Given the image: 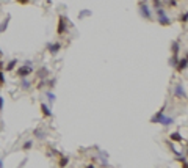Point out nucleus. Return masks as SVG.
I'll use <instances>...</instances> for the list:
<instances>
[{
	"mask_svg": "<svg viewBox=\"0 0 188 168\" xmlns=\"http://www.w3.org/2000/svg\"><path fill=\"white\" fill-rule=\"evenodd\" d=\"M177 2H179V0H177Z\"/></svg>",
	"mask_w": 188,
	"mask_h": 168,
	"instance_id": "nucleus-31",
	"label": "nucleus"
},
{
	"mask_svg": "<svg viewBox=\"0 0 188 168\" xmlns=\"http://www.w3.org/2000/svg\"><path fill=\"white\" fill-rule=\"evenodd\" d=\"M187 65H188L187 57H182V58H179L177 65H176V71H177V72H184V71L187 69Z\"/></svg>",
	"mask_w": 188,
	"mask_h": 168,
	"instance_id": "nucleus-8",
	"label": "nucleus"
},
{
	"mask_svg": "<svg viewBox=\"0 0 188 168\" xmlns=\"http://www.w3.org/2000/svg\"><path fill=\"white\" fill-rule=\"evenodd\" d=\"M171 52L176 54V55H179V52H180V40L173 41V44H171Z\"/></svg>",
	"mask_w": 188,
	"mask_h": 168,
	"instance_id": "nucleus-11",
	"label": "nucleus"
},
{
	"mask_svg": "<svg viewBox=\"0 0 188 168\" xmlns=\"http://www.w3.org/2000/svg\"><path fill=\"white\" fill-rule=\"evenodd\" d=\"M179 55H176V54H173L171 55V58H169V65L173 66V68H176V65H177V61H179Z\"/></svg>",
	"mask_w": 188,
	"mask_h": 168,
	"instance_id": "nucleus-16",
	"label": "nucleus"
},
{
	"mask_svg": "<svg viewBox=\"0 0 188 168\" xmlns=\"http://www.w3.org/2000/svg\"><path fill=\"white\" fill-rule=\"evenodd\" d=\"M46 49H47V52H49V54L55 57V55H57L60 50H61V44H60V43H49Z\"/></svg>",
	"mask_w": 188,
	"mask_h": 168,
	"instance_id": "nucleus-6",
	"label": "nucleus"
},
{
	"mask_svg": "<svg viewBox=\"0 0 188 168\" xmlns=\"http://www.w3.org/2000/svg\"><path fill=\"white\" fill-rule=\"evenodd\" d=\"M36 76H38V79H47V77H49V68H46V66H41V68L38 69Z\"/></svg>",
	"mask_w": 188,
	"mask_h": 168,
	"instance_id": "nucleus-10",
	"label": "nucleus"
},
{
	"mask_svg": "<svg viewBox=\"0 0 188 168\" xmlns=\"http://www.w3.org/2000/svg\"><path fill=\"white\" fill-rule=\"evenodd\" d=\"M88 16H91V11H90V10L80 11V13H79V19H83V18H88Z\"/></svg>",
	"mask_w": 188,
	"mask_h": 168,
	"instance_id": "nucleus-19",
	"label": "nucleus"
},
{
	"mask_svg": "<svg viewBox=\"0 0 188 168\" xmlns=\"http://www.w3.org/2000/svg\"><path fill=\"white\" fill-rule=\"evenodd\" d=\"M30 87H31V83L28 82V79H27V77H24V79H22V82H20V88H22V90H30Z\"/></svg>",
	"mask_w": 188,
	"mask_h": 168,
	"instance_id": "nucleus-15",
	"label": "nucleus"
},
{
	"mask_svg": "<svg viewBox=\"0 0 188 168\" xmlns=\"http://www.w3.org/2000/svg\"><path fill=\"white\" fill-rule=\"evenodd\" d=\"M155 11V14H157V22L162 27H168V25H171V19H169V16H168V13H166V10H165L163 7H160V8H157V10H154Z\"/></svg>",
	"mask_w": 188,
	"mask_h": 168,
	"instance_id": "nucleus-3",
	"label": "nucleus"
},
{
	"mask_svg": "<svg viewBox=\"0 0 188 168\" xmlns=\"http://www.w3.org/2000/svg\"><path fill=\"white\" fill-rule=\"evenodd\" d=\"M16 2H17L19 5H28L31 0H16Z\"/></svg>",
	"mask_w": 188,
	"mask_h": 168,
	"instance_id": "nucleus-25",
	"label": "nucleus"
},
{
	"mask_svg": "<svg viewBox=\"0 0 188 168\" xmlns=\"http://www.w3.org/2000/svg\"><path fill=\"white\" fill-rule=\"evenodd\" d=\"M9 21H11V16L8 14V16H7V19H5V21L2 22V24H0V35H3V33H5V30L8 29V25H9Z\"/></svg>",
	"mask_w": 188,
	"mask_h": 168,
	"instance_id": "nucleus-12",
	"label": "nucleus"
},
{
	"mask_svg": "<svg viewBox=\"0 0 188 168\" xmlns=\"http://www.w3.org/2000/svg\"><path fill=\"white\" fill-rule=\"evenodd\" d=\"M187 21H188V14H187V11H184V13L180 14V18H179V22H182V24H187Z\"/></svg>",
	"mask_w": 188,
	"mask_h": 168,
	"instance_id": "nucleus-20",
	"label": "nucleus"
},
{
	"mask_svg": "<svg viewBox=\"0 0 188 168\" xmlns=\"http://www.w3.org/2000/svg\"><path fill=\"white\" fill-rule=\"evenodd\" d=\"M165 110H166V105H163V107L152 116V118H151L152 124H157V123H160V124H163V126H171V124H173L174 118H173V116H166V115H165Z\"/></svg>",
	"mask_w": 188,
	"mask_h": 168,
	"instance_id": "nucleus-1",
	"label": "nucleus"
},
{
	"mask_svg": "<svg viewBox=\"0 0 188 168\" xmlns=\"http://www.w3.org/2000/svg\"><path fill=\"white\" fill-rule=\"evenodd\" d=\"M2 58H3V52L0 50V60H2Z\"/></svg>",
	"mask_w": 188,
	"mask_h": 168,
	"instance_id": "nucleus-29",
	"label": "nucleus"
},
{
	"mask_svg": "<svg viewBox=\"0 0 188 168\" xmlns=\"http://www.w3.org/2000/svg\"><path fill=\"white\" fill-rule=\"evenodd\" d=\"M3 104H5V101H3V98H2V96H0V112L3 110Z\"/></svg>",
	"mask_w": 188,
	"mask_h": 168,
	"instance_id": "nucleus-27",
	"label": "nucleus"
},
{
	"mask_svg": "<svg viewBox=\"0 0 188 168\" xmlns=\"http://www.w3.org/2000/svg\"><path fill=\"white\" fill-rule=\"evenodd\" d=\"M33 72V66L30 65H24V66H19L17 69H16V74H17L20 79H24V77H28L30 74Z\"/></svg>",
	"mask_w": 188,
	"mask_h": 168,
	"instance_id": "nucleus-5",
	"label": "nucleus"
},
{
	"mask_svg": "<svg viewBox=\"0 0 188 168\" xmlns=\"http://www.w3.org/2000/svg\"><path fill=\"white\" fill-rule=\"evenodd\" d=\"M5 85V72L3 69H0V87H3Z\"/></svg>",
	"mask_w": 188,
	"mask_h": 168,
	"instance_id": "nucleus-21",
	"label": "nucleus"
},
{
	"mask_svg": "<svg viewBox=\"0 0 188 168\" xmlns=\"http://www.w3.org/2000/svg\"><path fill=\"white\" fill-rule=\"evenodd\" d=\"M16 65H17V60L16 58H13V60H9V63L7 65V72H11V71H14V68H16Z\"/></svg>",
	"mask_w": 188,
	"mask_h": 168,
	"instance_id": "nucleus-14",
	"label": "nucleus"
},
{
	"mask_svg": "<svg viewBox=\"0 0 188 168\" xmlns=\"http://www.w3.org/2000/svg\"><path fill=\"white\" fill-rule=\"evenodd\" d=\"M169 7H177V0H168Z\"/></svg>",
	"mask_w": 188,
	"mask_h": 168,
	"instance_id": "nucleus-26",
	"label": "nucleus"
},
{
	"mask_svg": "<svg viewBox=\"0 0 188 168\" xmlns=\"http://www.w3.org/2000/svg\"><path fill=\"white\" fill-rule=\"evenodd\" d=\"M69 164V159L68 157H63V156H60V162H58V167H66Z\"/></svg>",
	"mask_w": 188,
	"mask_h": 168,
	"instance_id": "nucleus-18",
	"label": "nucleus"
},
{
	"mask_svg": "<svg viewBox=\"0 0 188 168\" xmlns=\"http://www.w3.org/2000/svg\"><path fill=\"white\" fill-rule=\"evenodd\" d=\"M0 167H3V164H2V162H0Z\"/></svg>",
	"mask_w": 188,
	"mask_h": 168,
	"instance_id": "nucleus-30",
	"label": "nucleus"
},
{
	"mask_svg": "<svg viewBox=\"0 0 188 168\" xmlns=\"http://www.w3.org/2000/svg\"><path fill=\"white\" fill-rule=\"evenodd\" d=\"M47 98H49V102H50V104H52V102H53V101H55V94H53V93H50V91H49V93H47Z\"/></svg>",
	"mask_w": 188,
	"mask_h": 168,
	"instance_id": "nucleus-24",
	"label": "nucleus"
},
{
	"mask_svg": "<svg viewBox=\"0 0 188 168\" xmlns=\"http://www.w3.org/2000/svg\"><path fill=\"white\" fill-rule=\"evenodd\" d=\"M174 94H176V98H179V99H185L187 98V93H185L184 87H182V83H177V85L174 87Z\"/></svg>",
	"mask_w": 188,
	"mask_h": 168,
	"instance_id": "nucleus-7",
	"label": "nucleus"
},
{
	"mask_svg": "<svg viewBox=\"0 0 188 168\" xmlns=\"http://www.w3.org/2000/svg\"><path fill=\"white\" fill-rule=\"evenodd\" d=\"M138 8H140V16L141 18H144L146 21H152V11H151V8H149V5H147V2L144 0V2H140V5H138Z\"/></svg>",
	"mask_w": 188,
	"mask_h": 168,
	"instance_id": "nucleus-4",
	"label": "nucleus"
},
{
	"mask_svg": "<svg viewBox=\"0 0 188 168\" xmlns=\"http://www.w3.org/2000/svg\"><path fill=\"white\" fill-rule=\"evenodd\" d=\"M69 30V22L68 18L64 14H60L58 16V22H57V35L58 36H64Z\"/></svg>",
	"mask_w": 188,
	"mask_h": 168,
	"instance_id": "nucleus-2",
	"label": "nucleus"
},
{
	"mask_svg": "<svg viewBox=\"0 0 188 168\" xmlns=\"http://www.w3.org/2000/svg\"><path fill=\"white\" fill-rule=\"evenodd\" d=\"M55 83H57V80H55V79H52L50 82H49V87H50V88H53V87H55Z\"/></svg>",
	"mask_w": 188,
	"mask_h": 168,
	"instance_id": "nucleus-28",
	"label": "nucleus"
},
{
	"mask_svg": "<svg viewBox=\"0 0 188 168\" xmlns=\"http://www.w3.org/2000/svg\"><path fill=\"white\" fill-rule=\"evenodd\" d=\"M169 138L173 140V142H177V143H182V142H184V138H182V135H180L179 132H173V134L169 135Z\"/></svg>",
	"mask_w": 188,
	"mask_h": 168,
	"instance_id": "nucleus-13",
	"label": "nucleus"
},
{
	"mask_svg": "<svg viewBox=\"0 0 188 168\" xmlns=\"http://www.w3.org/2000/svg\"><path fill=\"white\" fill-rule=\"evenodd\" d=\"M31 148H33V140H27V142L22 145V149H24V151H28Z\"/></svg>",
	"mask_w": 188,
	"mask_h": 168,
	"instance_id": "nucleus-17",
	"label": "nucleus"
},
{
	"mask_svg": "<svg viewBox=\"0 0 188 168\" xmlns=\"http://www.w3.org/2000/svg\"><path fill=\"white\" fill-rule=\"evenodd\" d=\"M41 113H42V116L44 118H52L53 116V113H52V110L49 109V105H46V104H41Z\"/></svg>",
	"mask_w": 188,
	"mask_h": 168,
	"instance_id": "nucleus-9",
	"label": "nucleus"
},
{
	"mask_svg": "<svg viewBox=\"0 0 188 168\" xmlns=\"http://www.w3.org/2000/svg\"><path fill=\"white\" fill-rule=\"evenodd\" d=\"M152 5H154V10H157L162 7V0H152Z\"/></svg>",
	"mask_w": 188,
	"mask_h": 168,
	"instance_id": "nucleus-22",
	"label": "nucleus"
},
{
	"mask_svg": "<svg viewBox=\"0 0 188 168\" xmlns=\"http://www.w3.org/2000/svg\"><path fill=\"white\" fill-rule=\"evenodd\" d=\"M35 135H36L38 138H44V137H46V135H44V132L41 131V129H36V131H35Z\"/></svg>",
	"mask_w": 188,
	"mask_h": 168,
	"instance_id": "nucleus-23",
	"label": "nucleus"
}]
</instances>
